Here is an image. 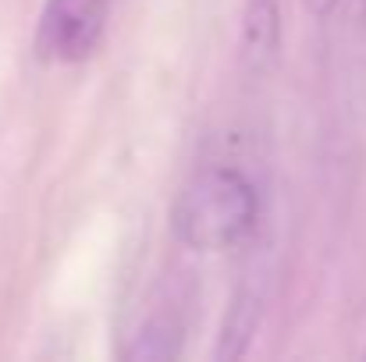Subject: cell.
Here are the masks:
<instances>
[{
	"label": "cell",
	"instance_id": "7",
	"mask_svg": "<svg viewBox=\"0 0 366 362\" xmlns=\"http://www.w3.org/2000/svg\"><path fill=\"white\" fill-rule=\"evenodd\" d=\"M349 11H352V18L356 21H366V0H342Z\"/></svg>",
	"mask_w": 366,
	"mask_h": 362
},
{
	"label": "cell",
	"instance_id": "5",
	"mask_svg": "<svg viewBox=\"0 0 366 362\" xmlns=\"http://www.w3.org/2000/svg\"><path fill=\"white\" fill-rule=\"evenodd\" d=\"M182 352V320L174 313H153L128 341L124 359H174Z\"/></svg>",
	"mask_w": 366,
	"mask_h": 362
},
{
	"label": "cell",
	"instance_id": "2",
	"mask_svg": "<svg viewBox=\"0 0 366 362\" xmlns=\"http://www.w3.org/2000/svg\"><path fill=\"white\" fill-rule=\"evenodd\" d=\"M118 0H46L36 21V57L43 64H82L97 54Z\"/></svg>",
	"mask_w": 366,
	"mask_h": 362
},
{
	"label": "cell",
	"instance_id": "4",
	"mask_svg": "<svg viewBox=\"0 0 366 362\" xmlns=\"http://www.w3.org/2000/svg\"><path fill=\"white\" fill-rule=\"evenodd\" d=\"M259 313H263V298L249 284H242L235 291L232 306H228V316H224V327H221V338H217V348H214L217 359L245 356V348H249V341L259 327Z\"/></svg>",
	"mask_w": 366,
	"mask_h": 362
},
{
	"label": "cell",
	"instance_id": "6",
	"mask_svg": "<svg viewBox=\"0 0 366 362\" xmlns=\"http://www.w3.org/2000/svg\"><path fill=\"white\" fill-rule=\"evenodd\" d=\"M306 7H310L317 18H331V14L342 7V0H306Z\"/></svg>",
	"mask_w": 366,
	"mask_h": 362
},
{
	"label": "cell",
	"instance_id": "3",
	"mask_svg": "<svg viewBox=\"0 0 366 362\" xmlns=\"http://www.w3.org/2000/svg\"><path fill=\"white\" fill-rule=\"evenodd\" d=\"M281 46V7L277 0H249L242 14V61L249 71L270 68Z\"/></svg>",
	"mask_w": 366,
	"mask_h": 362
},
{
	"label": "cell",
	"instance_id": "1",
	"mask_svg": "<svg viewBox=\"0 0 366 362\" xmlns=\"http://www.w3.org/2000/svg\"><path fill=\"white\" fill-rule=\"evenodd\" d=\"M259 224L256 181L228 164L196 171L171 206V235L192 252H228Z\"/></svg>",
	"mask_w": 366,
	"mask_h": 362
}]
</instances>
